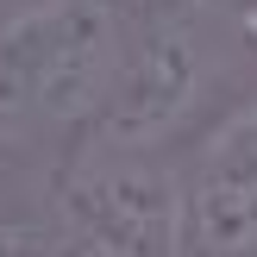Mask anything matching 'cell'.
I'll list each match as a JSON object with an SVG mask.
<instances>
[{
  "label": "cell",
  "instance_id": "6da1fadb",
  "mask_svg": "<svg viewBox=\"0 0 257 257\" xmlns=\"http://www.w3.org/2000/svg\"><path fill=\"white\" fill-rule=\"evenodd\" d=\"M125 63L113 0H32L0 25V145L88 132Z\"/></svg>",
  "mask_w": 257,
  "mask_h": 257
},
{
  "label": "cell",
  "instance_id": "7a4b0ae2",
  "mask_svg": "<svg viewBox=\"0 0 257 257\" xmlns=\"http://www.w3.org/2000/svg\"><path fill=\"white\" fill-rule=\"evenodd\" d=\"M50 257H188L182 176L157 151L82 145L50 182Z\"/></svg>",
  "mask_w": 257,
  "mask_h": 257
},
{
  "label": "cell",
  "instance_id": "3957f363",
  "mask_svg": "<svg viewBox=\"0 0 257 257\" xmlns=\"http://www.w3.org/2000/svg\"><path fill=\"white\" fill-rule=\"evenodd\" d=\"M188 257H257V100L232 107L182 170Z\"/></svg>",
  "mask_w": 257,
  "mask_h": 257
},
{
  "label": "cell",
  "instance_id": "277c9868",
  "mask_svg": "<svg viewBox=\"0 0 257 257\" xmlns=\"http://www.w3.org/2000/svg\"><path fill=\"white\" fill-rule=\"evenodd\" d=\"M201 100V50L182 25H151L138 44H125L119 82H113L100 119L82 145L100 151H157Z\"/></svg>",
  "mask_w": 257,
  "mask_h": 257
}]
</instances>
